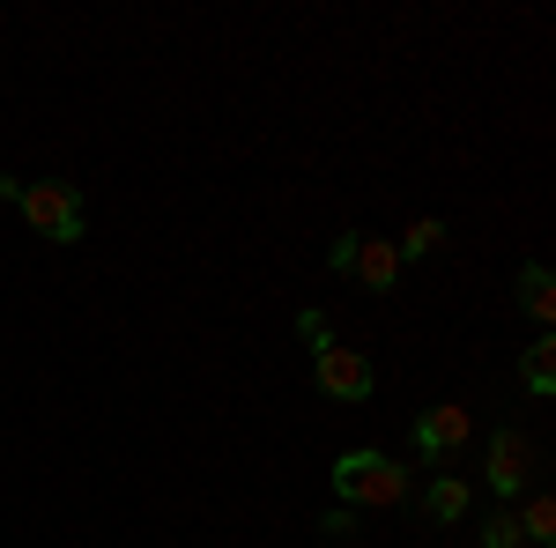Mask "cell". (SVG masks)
<instances>
[{
	"mask_svg": "<svg viewBox=\"0 0 556 548\" xmlns=\"http://www.w3.org/2000/svg\"><path fill=\"white\" fill-rule=\"evenodd\" d=\"M312 379H319V393H334V400H371V364L356 356V348H342V341H327V348H312Z\"/></svg>",
	"mask_w": 556,
	"mask_h": 548,
	"instance_id": "cell-5",
	"label": "cell"
},
{
	"mask_svg": "<svg viewBox=\"0 0 556 548\" xmlns=\"http://www.w3.org/2000/svg\"><path fill=\"white\" fill-rule=\"evenodd\" d=\"M519 541H534V548L556 541V505L542 497V489H534V497H527V511H519Z\"/></svg>",
	"mask_w": 556,
	"mask_h": 548,
	"instance_id": "cell-10",
	"label": "cell"
},
{
	"mask_svg": "<svg viewBox=\"0 0 556 548\" xmlns=\"http://www.w3.org/2000/svg\"><path fill=\"white\" fill-rule=\"evenodd\" d=\"M519 304H527L542 327L556 319V282H549V267H542V259H527V267H519Z\"/></svg>",
	"mask_w": 556,
	"mask_h": 548,
	"instance_id": "cell-8",
	"label": "cell"
},
{
	"mask_svg": "<svg viewBox=\"0 0 556 548\" xmlns=\"http://www.w3.org/2000/svg\"><path fill=\"white\" fill-rule=\"evenodd\" d=\"M334 497H342L349 511L356 505L393 511V505H408V474L386 460V453H342V460H334Z\"/></svg>",
	"mask_w": 556,
	"mask_h": 548,
	"instance_id": "cell-2",
	"label": "cell"
},
{
	"mask_svg": "<svg viewBox=\"0 0 556 548\" xmlns=\"http://www.w3.org/2000/svg\"><path fill=\"white\" fill-rule=\"evenodd\" d=\"M519 379H527V393H534V400H549V393H556V341L549 334L519 356Z\"/></svg>",
	"mask_w": 556,
	"mask_h": 548,
	"instance_id": "cell-9",
	"label": "cell"
},
{
	"mask_svg": "<svg viewBox=\"0 0 556 548\" xmlns=\"http://www.w3.org/2000/svg\"><path fill=\"white\" fill-rule=\"evenodd\" d=\"M482 548H527V541H519V519H513V511H497V519L482 526Z\"/></svg>",
	"mask_w": 556,
	"mask_h": 548,
	"instance_id": "cell-12",
	"label": "cell"
},
{
	"mask_svg": "<svg viewBox=\"0 0 556 548\" xmlns=\"http://www.w3.org/2000/svg\"><path fill=\"white\" fill-rule=\"evenodd\" d=\"M468 505H475V489H468V482H453V474H438V482L424 489V519H438V526L468 519Z\"/></svg>",
	"mask_w": 556,
	"mask_h": 548,
	"instance_id": "cell-7",
	"label": "cell"
},
{
	"mask_svg": "<svg viewBox=\"0 0 556 548\" xmlns=\"http://www.w3.org/2000/svg\"><path fill=\"white\" fill-rule=\"evenodd\" d=\"M438 245H445V222H438V215H424V222H408V238H401L393 253H401V267H408V259L438 253Z\"/></svg>",
	"mask_w": 556,
	"mask_h": 548,
	"instance_id": "cell-11",
	"label": "cell"
},
{
	"mask_svg": "<svg viewBox=\"0 0 556 548\" xmlns=\"http://www.w3.org/2000/svg\"><path fill=\"white\" fill-rule=\"evenodd\" d=\"M327 267H334V275H356L364 290H393V282H401L393 238H364V230H342V238L327 245Z\"/></svg>",
	"mask_w": 556,
	"mask_h": 548,
	"instance_id": "cell-3",
	"label": "cell"
},
{
	"mask_svg": "<svg viewBox=\"0 0 556 548\" xmlns=\"http://www.w3.org/2000/svg\"><path fill=\"white\" fill-rule=\"evenodd\" d=\"M468 430H475L468 408H453V400H445V408H424V416H416V453H424L430 467H445L468 445Z\"/></svg>",
	"mask_w": 556,
	"mask_h": 548,
	"instance_id": "cell-6",
	"label": "cell"
},
{
	"mask_svg": "<svg viewBox=\"0 0 556 548\" xmlns=\"http://www.w3.org/2000/svg\"><path fill=\"white\" fill-rule=\"evenodd\" d=\"M298 334L312 341V348H327V319H319V311H304V319H298Z\"/></svg>",
	"mask_w": 556,
	"mask_h": 548,
	"instance_id": "cell-13",
	"label": "cell"
},
{
	"mask_svg": "<svg viewBox=\"0 0 556 548\" xmlns=\"http://www.w3.org/2000/svg\"><path fill=\"white\" fill-rule=\"evenodd\" d=\"M15 208H23V222H30L38 238H52V245L89 238V201H83V186H67V178H38V186H23Z\"/></svg>",
	"mask_w": 556,
	"mask_h": 548,
	"instance_id": "cell-1",
	"label": "cell"
},
{
	"mask_svg": "<svg viewBox=\"0 0 556 548\" xmlns=\"http://www.w3.org/2000/svg\"><path fill=\"white\" fill-rule=\"evenodd\" d=\"M534 474H542V453H534V437H519V430H497V437H490V489H497V497H527V489H534Z\"/></svg>",
	"mask_w": 556,
	"mask_h": 548,
	"instance_id": "cell-4",
	"label": "cell"
}]
</instances>
